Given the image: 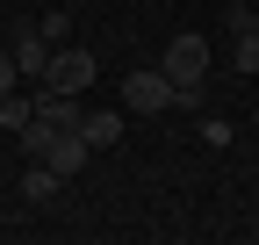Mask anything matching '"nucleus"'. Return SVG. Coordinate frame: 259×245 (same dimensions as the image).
<instances>
[{"label": "nucleus", "mask_w": 259, "mask_h": 245, "mask_svg": "<svg viewBox=\"0 0 259 245\" xmlns=\"http://www.w3.org/2000/svg\"><path fill=\"white\" fill-rule=\"evenodd\" d=\"M231 137H238V123H231V115H202V144H216V151H223Z\"/></svg>", "instance_id": "f8f14e48"}, {"label": "nucleus", "mask_w": 259, "mask_h": 245, "mask_svg": "<svg viewBox=\"0 0 259 245\" xmlns=\"http://www.w3.org/2000/svg\"><path fill=\"white\" fill-rule=\"evenodd\" d=\"M8 51H15V72H22V87H44V65H51V44L36 36V22H8Z\"/></svg>", "instance_id": "f03ea898"}, {"label": "nucleus", "mask_w": 259, "mask_h": 245, "mask_svg": "<svg viewBox=\"0 0 259 245\" xmlns=\"http://www.w3.org/2000/svg\"><path fill=\"white\" fill-rule=\"evenodd\" d=\"M58 188H65V180H58V173H51L44 159H36V166L22 173V195H29V202H58Z\"/></svg>", "instance_id": "9d476101"}, {"label": "nucleus", "mask_w": 259, "mask_h": 245, "mask_svg": "<svg viewBox=\"0 0 259 245\" xmlns=\"http://www.w3.org/2000/svg\"><path fill=\"white\" fill-rule=\"evenodd\" d=\"M94 72H101V65H94V51L58 44V51H51V65H44V87H51V94H87Z\"/></svg>", "instance_id": "f257e3e1"}, {"label": "nucleus", "mask_w": 259, "mask_h": 245, "mask_svg": "<svg viewBox=\"0 0 259 245\" xmlns=\"http://www.w3.org/2000/svg\"><path fill=\"white\" fill-rule=\"evenodd\" d=\"M79 137H87L94 151H115V144H122V108H87V115H79Z\"/></svg>", "instance_id": "423d86ee"}, {"label": "nucleus", "mask_w": 259, "mask_h": 245, "mask_svg": "<svg viewBox=\"0 0 259 245\" xmlns=\"http://www.w3.org/2000/svg\"><path fill=\"white\" fill-rule=\"evenodd\" d=\"M36 159H44V166H51L58 180H72V173H87V166H94V144H87L79 130H58V137H51V144L36 151Z\"/></svg>", "instance_id": "39448f33"}, {"label": "nucleus", "mask_w": 259, "mask_h": 245, "mask_svg": "<svg viewBox=\"0 0 259 245\" xmlns=\"http://www.w3.org/2000/svg\"><path fill=\"white\" fill-rule=\"evenodd\" d=\"M36 115L51 123V130H79V94H51V87H36Z\"/></svg>", "instance_id": "0eeeda50"}, {"label": "nucleus", "mask_w": 259, "mask_h": 245, "mask_svg": "<svg viewBox=\"0 0 259 245\" xmlns=\"http://www.w3.org/2000/svg\"><path fill=\"white\" fill-rule=\"evenodd\" d=\"M0 15H8V0H0Z\"/></svg>", "instance_id": "2eb2a0df"}, {"label": "nucleus", "mask_w": 259, "mask_h": 245, "mask_svg": "<svg viewBox=\"0 0 259 245\" xmlns=\"http://www.w3.org/2000/svg\"><path fill=\"white\" fill-rule=\"evenodd\" d=\"M209 58H216V51H209V36H194V29H187V36H173L166 51H158V72L180 87V79H202V72H209Z\"/></svg>", "instance_id": "7ed1b4c3"}, {"label": "nucleus", "mask_w": 259, "mask_h": 245, "mask_svg": "<svg viewBox=\"0 0 259 245\" xmlns=\"http://www.w3.org/2000/svg\"><path fill=\"white\" fill-rule=\"evenodd\" d=\"M29 115H36V94H22V87H15V94H0V130H8V137H22Z\"/></svg>", "instance_id": "6e6552de"}, {"label": "nucleus", "mask_w": 259, "mask_h": 245, "mask_svg": "<svg viewBox=\"0 0 259 245\" xmlns=\"http://www.w3.org/2000/svg\"><path fill=\"white\" fill-rule=\"evenodd\" d=\"M22 87V72H15V51H0V94H15Z\"/></svg>", "instance_id": "ddd939ff"}, {"label": "nucleus", "mask_w": 259, "mask_h": 245, "mask_svg": "<svg viewBox=\"0 0 259 245\" xmlns=\"http://www.w3.org/2000/svg\"><path fill=\"white\" fill-rule=\"evenodd\" d=\"M252 29H259V8H252Z\"/></svg>", "instance_id": "4468645a"}, {"label": "nucleus", "mask_w": 259, "mask_h": 245, "mask_svg": "<svg viewBox=\"0 0 259 245\" xmlns=\"http://www.w3.org/2000/svg\"><path fill=\"white\" fill-rule=\"evenodd\" d=\"M36 36H44L51 51H58V44H72V15H65V8H44V15H36Z\"/></svg>", "instance_id": "9b49d317"}, {"label": "nucleus", "mask_w": 259, "mask_h": 245, "mask_svg": "<svg viewBox=\"0 0 259 245\" xmlns=\"http://www.w3.org/2000/svg\"><path fill=\"white\" fill-rule=\"evenodd\" d=\"M122 108H137V115H166V108H173V79L158 72V65L130 72V79H122Z\"/></svg>", "instance_id": "20e7f679"}, {"label": "nucleus", "mask_w": 259, "mask_h": 245, "mask_svg": "<svg viewBox=\"0 0 259 245\" xmlns=\"http://www.w3.org/2000/svg\"><path fill=\"white\" fill-rule=\"evenodd\" d=\"M231 65L259 79V29H252V22H245V29H231Z\"/></svg>", "instance_id": "1a4fd4ad"}]
</instances>
